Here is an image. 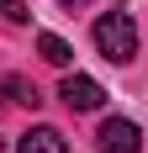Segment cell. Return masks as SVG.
<instances>
[{"label": "cell", "instance_id": "cell-5", "mask_svg": "<svg viewBox=\"0 0 148 153\" xmlns=\"http://www.w3.org/2000/svg\"><path fill=\"white\" fill-rule=\"evenodd\" d=\"M37 53H43L53 69H69V63H74V48L64 42V37H53V32H43V37H37Z\"/></svg>", "mask_w": 148, "mask_h": 153}, {"label": "cell", "instance_id": "cell-8", "mask_svg": "<svg viewBox=\"0 0 148 153\" xmlns=\"http://www.w3.org/2000/svg\"><path fill=\"white\" fill-rule=\"evenodd\" d=\"M58 5H85V0H58Z\"/></svg>", "mask_w": 148, "mask_h": 153}, {"label": "cell", "instance_id": "cell-7", "mask_svg": "<svg viewBox=\"0 0 148 153\" xmlns=\"http://www.w3.org/2000/svg\"><path fill=\"white\" fill-rule=\"evenodd\" d=\"M0 16H11V21H27L32 11H27V5H21V0H0Z\"/></svg>", "mask_w": 148, "mask_h": 153}, {"label": "cell", "instance_id": "cell-6", "mask_svg": "<svg viewBox=\"0 0 148 153\" xmlns=\"http://www.w3.org/2000/svg\"><path fill=\"white\" fill-rule=\"evenodd\" d=\"M11 90H16V100H21V106H37V100H43V95H37V85H27V79H11Z\"/></svg>", "mask_w": 148, "mask_h": 153}, {"label": "cell", "instance_id": "cell-1", "mask_svg": "<svg viewBox=\"0 0 148 153\" xmlns=\"http://www.w3.org/2000/svg\"><path fill=\"white\" fill-rule=\"evenodd\" d=\"M90 37L101 48V58H111V63H132L138 58V27H132V16H122V11H106Z\"/></svg>", "mask_w": 148, "mask_h": 153}, {"label": "cell", "instance_id": "cell-2", "mask_svg": "<svg viewBox=\"0 0 148 153\" xmlns=\"http://www.w3.org/2000/svg\"><path fill=\"white\" fill-rule=\"evenodd\" d=\"M95 148H101V153H138L143 137H138V127L127 122V116H106L101 132H95Z\"/></svg>", "mask_w": 148, "mask_h": 153}, {"label": "cell", "instance_id": "cell-4", "mask_svg": "<svg viewBox=\"0 0 148 153\" xmlns=\"http://www.w3.org/2000/svg\"><path fill=\"white\" fill-rule=\"evenodd\" d=\"M16 153H69V143H64L58 127H32L27 137L16 143Z\"/></svg>", "mask_w": 148, "mask_h": 153}, {"label": "cell", "instance_id": "cell-3", "mask_svg": "<svg viewBox=\"0 0 148 153\" xmlns=\"http://www.w3.org/2000/svg\"><path fill=\"white\" fill-rule=\"evenodd\" d=\"M58 95H64L69 111H101V100H106V90H101L90 74H69V79L58 85Z\"/></svg>", "mask_w": 148, "mask_h": 153}]
</instances>
